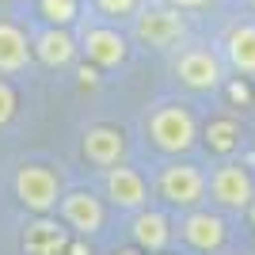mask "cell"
Segmentation results:
<instances>
[{"label":"cell","mask_w":255,"mask_h":255,"mask_svg":"<svg viewBox=\"0 0 255 255\" xmlns=\"http://www.w3.org/2000/svg\"><path fill=\"white\" fill-rule=\"evenodd\" d=\"M149 141L156 145L160 152H171V156L191 152L194 141H198L194 115L187 111V107H179V103L156 107V111H152V118H149Z\"/></svg>","instance_id":"cell-1"},{"label":"cell","mask_w":255,"mask_h":255,"mask_svg":"<svg viewBox=\"0 0 255 255\" xmlns=\"http://www.w3.org/2000/svg\"><path fill=\"white\" fill-rule=\"evenodd\" d=\"M156 191L175 210H194L206 198V175L194 164H164L156 175Z\"/></svg>","instance_id":"cell-2"},{"label":"cell","mask_w":255,"mask_h":255,"mask_svg":"<svg viewBox=\"0 0 255 255\" xmlns=\"http://www.w3.org/2000/svg\"><path fill=\"white\" fill-rule=\"evenodd\" d=\"M15 198L31 213L46 217V213L57 210V202H61V183H57V175H53L50 168H42V164H23V168L15 171Z\"/></svg>","instance_id":"cell-3"},{"label":"cell","mask_w":255,"mask_h":255,"mask_svg":"<svg viewBox=\"0 0 255 255\" xmlns=\"http://www.w3.org/2000/svg\"><path fill=\"white\" fill-rule=\"evenodd\" d=\"M206 191H210V198L221 210H248L255 198V183L252 175H248V168H240V164H233V160H225L221 168H213V175L206 179Z\"/></svg>","instance_id":"cell-4"},{"label":"cell","mask_w":255,"mask_h":255,"mask_svg":"<svg viewBox=\"0 0 255 255\" xmlns=\"http://www.w3.org/2000/svg\"><path fill=\"white\" fill-rule=\"evenodd\" d=\"M57 210H61L65 229L76 233V236H96V233H103V225H107V210H103V202H99L92 191H69V194H61Z\"/></svg>","instance_id":"cell-5"},{"label":"cell","mask_w":255,"mask_h":255,"mask_svg":"<svg viewBox=\"0 0 255 255\" xmlns=\"http://www.w3.org/2000/svg\"><path fill=\"white\" fill-rule=\"evenodd\" d=\"M187 34V23L175 8H145L137 15V38L152 50H171Z\"/></svg>","instance_id":"cell-6"},{"label":"cell","mask_w":255,"mask_h":255,"mask_svg":"<svg viewBox=\"0 0 255 255\" xmlns=\"http://www.w3.org/2000/svg\"><path fill=\"white\" fill-rule=\"evenodd\" d=\"M107 198L118 210H145L149 206V183L137 168H107Z\"/></svg>","instance_id":"cell-7"},{"label":"cell","mask_w":255,"mask_h":255,"mask_svg":"<svg viewBox=\"0 0 255 255\" xmlns=\"http://www.w3.org/2000/svg\"><path fill=\"white\" fill-rule=\"evenodd\" d=\"M175 76H179L187 88H194V92H210V88L221 84V61H217L210 50L194 46V50H183L179 53V61H175Z\"/></svg>","instance_id":"cell-8"},{"label":"cell","mask_w":255,"mask_h":255,"mask_svg":"<svg viewBox=\"0 0 255 255\" xmlns=\"http://www.w3.org/2000/svg\"><path fill=\"white\" fill-rule=\"evenodd\" d=\"M179 233H183V240H187L194 252H217V248L225 244L229 229H225V221L217 217V213H210V210H191L187 217H183Z\"/></svg>","instance_id":"cell-9"},{"label":"cell","mask_w":255,"mask_h":255,"mask_svg":"<svg viewBox=\"0 0 255 255\" xmlns=\"http://www.w3.org/2000/svg\"><path fill=\"white\" fill-rule=\"evenodd\" d=\"M80 152L96 168H115L118 160H122V152H126V137L115 126H92L84 133V141H80Z\"/></svg>","instance_id":"cell-10"},{"label":"cell","mask_w":255,"mask_h":255,"mask_svg":"<svg viewBox=\"0 0 255 255\" xmlns=\"http://www.w3.org/2000/svg\"><path fill=\"white\" fill-rule=\"evenodd\" d=\"M69 248V229L50 217H34L23 229V252L27 255H61Z\"/></svg>","instance_id":"cell-11"},{"label":"cell","mask_w":255,"mask_h":255,"mask_svg":"<svg viewBox=\"0 0 255 255\" xmlns=\"http://www.w3.org/2000/svg\"><path fill=\"white\" fill-rule=\"evenodd\" d=\"M84 53L99 69H115V65L126 61V38L118 31H111V27H96V31L84 34Z\"/></svg>","instance_id":"cell-12"},{"label":"cell","mask_w":255,"mask_h":255,"mask_svg":"<svg viewBox=\"0 0 255 255\" xmlns=\"http://www.w3.org/2000/svg\"><path fill=\"white\" fill-rule=\"evenodd\" d=\"M31 53L46 69H65V65H73V57H76V42L65 34V27H46V31L34 38Z\"/></svg>","instance_id":"cell-13"},{"label":"cell","mask_w":255,"mask_h":255,"mask_svg":"<svg viewBox=\"0 0 255 255\" xmlns=\"http://www.w3.org/2000/svg\"><path fill=\"white\" fill-rule=\"evenodd\" d=\"M129 236H133V244L141 252H164L171 240L168 233V217L156 210H137V217L129 221Z\"/></svg>","instance_id":"cell-14"},{"label":"cell","mask_w":255,"mask_h":255,"mask_svg":"<svg viewBox=\"0 0 255 255\" xmlns=\"http://www.w3.org/2000/svg\"><path fill=\"white\" fill-rule=\"evenodd\" d=\"M31 61V42L15 23L0 19V73H19Z\"/></svg>","instance_id":"cell-15"},{"label":"cell","mask_w":255,"mask_h":255,"mask_svg":"<svg viewBox=\"0 0 255 255\" xmlns=\"http://www.w3.org/2000/svg\"><path fill=\"white\" fill-rule=\"evenodd\" d=\"M225 53H229V61H233L236 73H255V23H244V27H236L229 34V42H225Z\"/></svg>","instance_id":"cell-16"},{"label":"cell","mask_w":255,"mask_h":255,"mask_svg":"<svg viewBox=\"0 0 255 255\" xmlns=\"http://www.w3.org/2000/svg\"><path fill=\"white\" fill-rule=\"evenodd\" d=\"M206 145L213 152H233L240 145V129H236L233 118H213L210 126H206Z\"/></svg>","instance_id":"cell-17"},{"label":"cell","mask_w":255,"mask_h":255,"mask_svg":"<svg viewBox=\"0 0 255 255\" xmlns=\"http://www.w3.org/2000/svg\"><path fill=\"white\" fill-rule=\"evenodd\" d=\"M38 15L50 27H69L76 19V0H38Z\"/></svg>","instance_id":"cell-18"},{"label":"cell","mask_w":255,"mask_h":255,"mask_svg":"<svg viewBox=\"0 0 255 255\" xmlns=\"http://www.w3.org/2000/svg\"><path fill=\"white\" fill-rule=\"evenodd\" d=\"M15 115V88L8 80H0V126H8Z\"/></svg>","instance_id":"cell-19"},{"label":"cell","mask_w":255,"mask_h":255,"mask_svg":"<svg viewBox=\"0 0 255 255\" xmlns=\"http://www.w3.org/2000/svg\"><path fill=\"white\" fill-rule=\"evenodd\" d=\"M96 4L107 11V15H129V11L137 8V0H96Z\"/></svg>","instance_id":"cell-20"},{"label":"cell","mask_w":255,"mask_h":255,"mask_svg":"<svg viewBox=\"0 0 255 255\" xmlns=\"http://www.w3.org/2000/svg\"><path fill=\"white\" fill-rule=\"evenodd\" d=\"M210 0H171V8L179 11V8H206Z\"/></svg>","instance_id":"cell-21"},{"label":"cell","mask_w":255,"mask_h":255,"mask_svg":"<svg viewBox=\"0 0 255 255\" xmlns=\"http://www.w3.org/2000/svg\"><path fill=\"white\" fill-rule=\"evenodd\" d=\"M248 213H252V225H255V198H252V206H248Z\"/></svg>","instance_id":"cell-22"},{"label":"cell","mask_w":255,"mask_h":255,"mask_svg":"<svg viewBox=\"0 0 255 255\" xmlns=\"http://www.w3.org/2000/svg\"><path fill=\"white\" fill-rule=\"evenodd\" d=\"M115 255H137V252H115Z\"/></svg>","instance_id":"cell-23"},{"label":"cell","mask_w":255,"mask_h":255,"mask_svg":"<svg viewBox=\"0 0 255 255\" xmlns=\"http://www.w3.org/2000/svg\"><path fill=\"white\" fill-rule=\"evenodd\" d=\"M252 8H255V0H252Z\"/></svg>","instance_id":"cell-24"}]
</instances>
